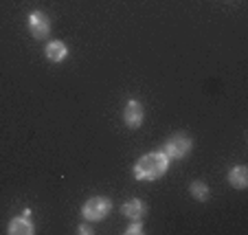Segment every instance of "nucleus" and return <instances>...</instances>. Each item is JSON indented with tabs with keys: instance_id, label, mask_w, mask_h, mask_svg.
<instances>
[{
	"instance_id": "nucleus-1",
	"label": "nucleus",
	"mask_w": 248,
	"mask_h": 235,
	"mask_svg": "<svg viewBox=\"0 0 248 235\" xmlns=\"http://www.w3.org/2000/svg\"><path fill=\"white\" fill-rule=\"evenodd\" d=\"M169 170V158L165 156V152H150V154H143L139 160L134 163V178L136 180H158L167 174Z\"/></svg>"
},
{
	"instance_id": "nucleus-2",
	"label": "nucleus",
	"mask_w": 248,
	"mask_h": 235,
	"mask_svg": "<svg viewBox=\"0 0 248 235\" xmlns=\"http://www.w3.org/2000/svg\"><path fill=\"white\" fill-rule=\"evenodd\" d=\"M110 211H112V203L106 196H93L81 207V216H84L86 222H101L108 218Z\"/></svg>"
},
{
	"instance_id": "nucleus-3",
	"label": "nucleus",
	"mask_w": 248,
	"mask_h": 235,
	"mask_svg": "<svg viewBox=\"0 0 248 235\" xmlns=\"http://www.w3.org/2000/svg\"><path fill=\"white\" fill-rule=\"evenodd\" d=\"M191 147H193L191 137L185 134V132H176V134H171V137L165 141L163 152H165V156H167L169 160H180V158H185V156L191 152Z\"/></svg>"
},
{
	"instance_id": "nucleus-4",
	"label": "nucleus",
	"mask_w": 248,
	"mask_h": 235,
	"mask_svg": "<svg viewBox=\"0 0 248 235\" xmlns=\"http://www.w3.org/2000/svg\"><path fill=\"white\" fill-rule=\"evenodd\" d=\"M27 29L35 40H46L51 35V18L44 11H31L27 20Z\"/></svg>"
},
{
	"instance_id": "nucleus-5",
	"label": "nucleus",
	"mask_w": 248,
	"mask_h": 235,
	"mask_svg": "<svg viewBox=\"0 0 248 235\" xmlns=\"http://www.w3.org/2000/svg\"><path fill=\"white\" fill-rule=\"evenodd\" d=\"M143 119H145V106L140 104L139 99H130L125 108H123V123L134 130V127H139L143 123Z\"/></svg>"
},
{
	"instance_id": "nucleus-6",
	"label": "nucleus",
	"mask_w": 248,
	"mask_h": 235,
	"mask_svg": "<svg viewBox=\"0 0 248 235\" xmlns=\"http://www.w3.org/2000/svg\"><path fill=\"white\" fill-rule=\"evenodd\" d=\"M7 233L9 235H33L35 233V224L31 220V209H24L22 216L14 218L7 226Z\"/></svg>"
},
{
	"instance_id": "nucleus-7",
	"label": "nucleus",
	"mask_w": 248,
	"mask_h": 235,
	"mask_svg": "<svg viewBox=\"0 0 248 235\" xmlns=\"http://www.w3.org/2000/svg\"><path fill=\"white\" fill-rule=\"evenodd\" d=\"M44 53H46L48 62L60 64V62H64L66 57H68V47H66L62 40H51V42L46 44V48H44Z\"/></svg>"
},
{
	"instance_id": "nucleus-8",
	"label": "nucleus",
	"mask_w": 248,
	"mask_h": 235,
	"mask_svg": "<svg viewBox=\"0 0 248 235\" xmlns=\"http://www.w3.org/2000/svg\"><path fill=\"white\" fill-rule=\"evenodd\" d=\"M145 203L143 200H139V198H132V200H127V203H123L121 211L125 218H130V220H143V216H145Z\"/></svg>"
},
{
	"instance_id": "nucleus-9",
	"label": "nucleus",
	"mask_w": 248,
	"mask_h": 235,
	"mask_svg": "<svg viewBox=\"0 0 248 235\" xmlns=\"http://www.w3.org/2000/svg\"><path fill=\"white\" fill-rule=\"evenodd\" d=\"M229 183L235 189H246L248 187V167L246 165H235L229 172Z\"/></svg>"
},
{
	"instance_id": "nucleus-10",
	"label": "nucleus",
	"mask_w": 248,
	"mask_h": 235,
	"mask_svg": "<svg viewBox=\"0 0 248 235\" xmlns=\"http://www.w3.org/2000/svg\"><path fill=\"white\" fill-rule=\"evenodd\" d=\"M189 191H191V196L196 198V200H200V203H204L206 198H209V185L204 183V180H193L191 185H189Z\"/></svg>"
},
{
	"instance_id": "nucleus-11",
	"label": "nucleus",
	"mask_w": 248,
	"mask_h": 235,
	"mask_svg": "<svg viewBox=\"0 0 248 235\" xmlns=\"http://www.w3.org/2000/svg\"><path fill=\"white\" fill-rule=\"evenodd\" d=\"M143 233V224H140V220H132V224L125 229V235H139Z\"/></svg>"
},
{
	"instance_id": "nucleus-12",
	"label": "nucleus",
	"mask_w": 248,
	"mask_h": 235,
	"mask_svg": "<svg viewBox=\"0 0 248 235\" xmlns=\"http://www.w3.org/2000/svg\"><path fill=\"white\" fill-rule=\"evenodd\" d=\"M77 231H79V233H93V229H90L88 224H81V226H79V229H77Z\"/></svg>"
}]
</instances>
